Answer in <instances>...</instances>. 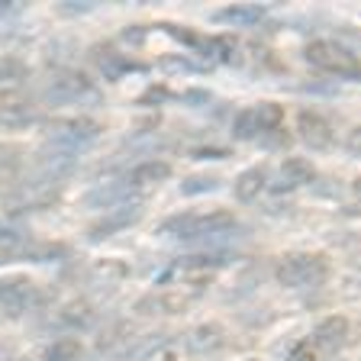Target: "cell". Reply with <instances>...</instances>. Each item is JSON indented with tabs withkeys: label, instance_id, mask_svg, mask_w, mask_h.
<instances>
[{
	"label": "cell",
	"instance_id": "cell-1",
	"mask_svg": "<svg viewBox=\"0 0 361 361\" xmlns=\"http://www.w3.org/2000/svg\"><path fill=\"white\" fill-rule=\"evenodd\" d=\"M235 226L233 210H207V213H178L158 226V235L168 239H203V235H223Z\"/></svg>",
	"mask_w": 361,
	"mask_h": 361
},
{
	"label": "cell",
	"instance_id": "cell-2",
	"mask_svg": "<svg viewBox=\"0 0 361 361\" xmlns=\"http://www.w3.org/2000/svg\"><path fill=\"white\" fill-rule=\"evenodd\" d=\"M326 278H329V262L319 252H293L278 262V281L293 290L319 287Z\"/></svg>",
	"mask_w": 361,
	"mask_h": 361
},
{
	"label": "cell",
	"instance_id": "cell-3",
	"mask_svg": "<svg viewBox=\"0 0 361 361\" xmlns=\"http://www.w3.org/2000/svg\"><path fill=\"white\" fill-rule=\"evenodd\" d=\"M97 135H100L97 120H87V116H78V120H59V123L49 126V139H45V145H49V149L78 155V152L87 149L90 142H97Z\"/></svg>",
	"mask_w": 361,
	"mask_h": 361
},
{
	"label": "cell",
	"instance_id": "cell-4",
	"mask_svg": "<svg viewBox=\"0 0 361 361\" xmlns=\"http://www.w3.org/2000/svg\"><path fill=\"white\" fill-rule=\"evenodd\" d=\"M307 61L316 65L319 71H329L338 78H358V59L352 55V49H345L342 42H332V39H316L307 45Z\"/></svg>",
	"mask_w": 361,
	"mask_h": 361
},
{
	"label": "cell",
	"instance_id": "cell-5",
	"mask_svg": "<svg viewBox=\"0 0 361 361\" xmlns=\"http://www.w3.org/2000/svg\"><path fill=\"white\" fill-rule=\"evenodd\" d=\"M39 300V287L26 274H4L0 278V307L10 316H20Z\"/></svg>",
	"mask_w": 361,
	"mask_h": 361
},
{
	"label": "cell",
	"instance_id": "cell-6",
	"mask_svg": "<svg viewBox=\"0 0 361 361\" xmlns=\"http://www.w3.org/2000/svg\"><path fill=\"white\" fill-rule=\"evenodd\" d=\"M42 97L49 104H75L81 97H94V87H90V81L81 71H59L52 81L45 84Z\"/></svg>",
	"mask_w": 361,
	"mask_h": 361
},
{
	"label": "cell",
	"instance_id": "cell-7",
	"mask_svg": "<svg viewBox=\"0 0 361 361\" xmlns=\"http://www.w3.org/2000/svg\"><path fill=\"white\" fill-rule=\"evenodd\" d=\"M194 300H197V293L184 290V287H168V290H158V293H149V297H142V300L135 303V313H142V316L184 313V310H188Z\"/></svg>",
	"mask_w": 361,
	"mask_h": 361
},
{
	"label": "cell",
	"instance_id": "cell-8",
	"mask_svg": "<svg viewBox=\"0 0 361 361\" xmlns=\"http://www.w3.org/2000/svg\"><path fill=\"white\" fill-rule=\"evenodd\" d=\"M129 203H139L135 200V190L129 184H100L94 188L87 197H84V207L87 210H116V207H129Z\"/></svg>",
	"mask_w": 361,
	"mask_h": 361
},
{
	"label": "cell",
	"instance_id": "cell-9",
	"mask_svg": "<svg viewBox=\"0 0 361 361\" xmlns=\"http://www.w3.org/2000/svg\"><path fill=\"white\" fill-rule=\"evenodd\" d=\"M32 120H36V110H32V104L23 94H16V90L0 94V126L23 129V126H30Z\"/></svg>",
	"mask_w": 361,
	"mask_h": 361
},
{
	"label": "cell",
	"instance_id": "cell-10",
	"mask_svg": "<svg viewBox=\"0 0 361 361\" xmlns=\"http://www.w3.org/2000/svg\"><path fill=\"white\" fill-rule=\"evenodd\" d=\"M297 129H300V139L310 145V149L323 152L332 145V139H336V133H332L329 120H323L319 113L313 110H300V116H297Z\"/></svg>",
	"mask_w": 361,
	"mask_h": 361
},
{
	"label": "cell",
	"instance_id": "cell-11",
	"mask_svg": "<svg viewBox=\"0 0 361 361\" xmlns=\"http://www.w3.org/2000/svg\"><path fill=\"white\" fill-rule=\"evenodd\" d=\"M139 216H142V207H139V203H129V207H116V210H106L104 219H100V223H94V226L87 229V235H90L94 242L110 239L113 233H120V229L133 226Z\"/></svg>",
	"mask_w": 361,
	"mask_h": 361
},
{
	"label": "cell",
	"instance_id": "cell-12",
	"mask_svg": "<svg viewBox=\"0 0 361 361\" xmlns=\"http://www.w3.org/2000/svg\"><path fill=\"white\" fill-rule=\"evenodd\" d=\"M313 348L316 352H338L348 342V319L345 316H326L313 332Z\"/></svg>",
	"mask_w": 361,
	"mask_h": 361
},
{
	"label": "cell",
	"instance_id": "cell-13",
	"mask_svg": "<svg viewBox=\"0 0 361 361\" xmlns=\"http://www.w3.org/2000/svg\"><path fill=\"white\" fill-rule=\"evenodd\" d=\"M171 178V165L168 161H161V158H149V161H142V165H135L133 171H129L126 184L133 190L139 188H149V184H161V180Z\"/></svg>",
	"mask_w": 361,
	"mask_h": 361
},
{
	"label": "cell",
	"instance_id": "cell-14",
	"mask_svg": "<svg viewBox=\"0 0 361 361\" xmlns=\"http://www.w3.org/2000/svg\"><path fill=\"white\" fill-rule=\"evenodd\" d=\"M223 345H226V332H223V326H216V323L197 326L194 332H188V348L194 355H213Z\"/></svg>",
	"mask_w": 361,
	"mask_h": 361
},
{
	"label": "cell",
	"instance_id": "cell-15",
	"mask_svg": "<svg viewBox=\"0 0 361 361\" xmlns=\"http://www.w3.org/2000/svg\"><path fill=\"white\" fill-rule=\"evenodd\" d=\"M90 59L97 61V68L104 71L110 81H116L120 75H126V71H133V61L126 59V55H120L113 45H94V52H90Z\"/></svg>",
	"mask_w": 361,
	"mask_h": 361
},
{
	"label": "cell",
	"instance_id": "cell-16",
	"mask_svg": "<svg viewBox=\"0 0 361 361\" xmlns=\"http://www.w3.org/2000/svg\"><path fill=\"white\" fill-rule=\"evenodd\" d=\"M264 184H268V171H264L262 165L248 168V171H242L239 178H235V197H239L242 203L255 200V197L264 190Z\"/></svg>",
	"mask_w": 361,
	"mask_h": 361
},
{
	"label": "cell",
	"instance_id": "cell-17",
	"mask_svg": "<svg viewBox=\"0 0 361 361\" xmlns=\"http://www.w3.org/2000/svg\"><path fill=\"white\" fill-rule=\"evenodd\" d=\"M313 178L316 168L307 158H284V165H281V184L284 188H300V184H310Z\"/></svg>",
	"mask_w": 361,
	"mask_h": 361
},
{
	"label": "cell",
	"instance_id": "cell-18",
	"mask_svg": "<svg viewBox=\"0 0 361 361\" xmlns=\"http://www.w3.org/2000/svg\"><path fill=\"white\" fill-rule=\"evenodd\" d=\"M233 135H235V139H258V135H264L262 120H258L255 106H248V110L235 113V120H233Z\"/></svg>",
	"mask_w": 361,
	"mask_h": 361
},
{
	"label": "cell",
	"instance_id": "cell-19",
	"mask_svg": "<svg viewBox=\"0 0 361 361\" xmlns=\"http://www.w3.org/2000/svg\"><path fill=\"white\" fill-rule=\"evenodd\" d=\"M264 16V10L258 4H239V7H226L216 13V20L223 23H239V26H248V23H258Z\"/></svg>",
	"mask_w": 361,
	"mask_h": 361
},
{
	"label": "cell",
	"instance_id": "cell-20",
	"mask_svg": "<svg viewBox=\"0 0 361 361\" xmlns=\"http://www.w3.org/2000/svg\"><path fill=\"white\" fill-rule=\"evenodd\" d=\"M61 323L78 326V329H87L94 323V307L87 300H71L65 310H61Z\"/></svg>",
	"mask_w": 361,
	"mask_h": 361
},
{
	"label": "cell",
	"instance_id": "cell-21",
	"mask_svg": "<svg viewBox=\"0 0 361 361\" xmlns=\"http://www.w3.org/2000/svg\"><path fill=\"white\" fill-rule=\"evenodd\" d=\"M81 352L84 348L78 338H55L52 345L45 348V361H78Z\"/></svg>",
	"mask_w": 361,
	"mask_h": 361
},
{
	"label": "cell",
	"instance_id": "cell-22",
	"mask_svg": "<svg viewBox=\"0 0 361 361\" xmlns=\"http://www.w3.org/2000/svg\"><path fill=\"white\" fill-rule=\"evenodd\" d=\"M216 188H219L216 174H190V178H184V184H180V194L197 197V194H210V190H216Z\"/></svg>",
	"mask_w": 361,
	"mask_h": 361
},
{
	"label": "cell",
	"instance_id": "cell-23",
	"mask_svg": "<svg viewBox=\"0 0 361 361\" xmlns=\"http://www.w3.org/2000/svg\"><path fill=\"white\" fill-rule=\"evenodd\" d=\"M26 75H30V71H26V65H23L16 55H4V59H0V81H23Z\"/></svg>",
	"mask_w": 361,
	"mask_h": 361
},
{
	"label": "cell",
	"instance_id": "cell-24",
	"mask_svg": "<svg viewBox=\"0 0 361 361\" xmlns=\"http://www.w3.org/2000/svg\"><path fill=\"white\" fill-rule=\"evenodd\" d=\"M290 358H293V361H316V348H313V342H310V338H303L300 345H297V348L290 352Z\"/></svg>",
	"mask_w": 361,
	"mask_h": 361
},
{
	"label": "cell",
	"instance_id": "cell-25",
	"mask_svg": "<svg viewBox=\"0 0 361 361\" xmlns=\"http://www.w3.org/2000/svg\"><path fill=\"white\" fill-rule=\"evenodd\" d=\"M13 4H7V0H0V13H13Z\"/></svg>",
	"mask_w": 361,
	"mask_h": 361
}]
</instances>
